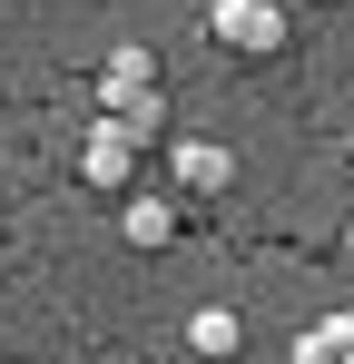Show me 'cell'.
<instances>
[{
  "label": "cell",
  "instance_id": "4",
  "mask_svg": "<svg viewBox=\"0 0 354 364\" xmlns=\"http://www.w3.org/2000/svg\"><path fill=\"white\" fill-rule=\"evenodd\" d=\"M168 148V197H227L236 187V148L217 138H158Z\"/></svg>",
  "mask_w": 354,
  "mask_h": 364
},
{
  "label": "cell",
  "instance_id": "5",
  "mask_svg": "<svg viewBox=\"0 0 354 364\" xmlns=\"http://www.w3.org/2000/svg\"><path fill=\"white\" fill-rule=\"evenodd\" d=\"M118 237L138 246V256H168V246L187 237V207H177L168 187H128V197H118Z\"/></svg>",
  "mask_w": 354,
  "mask_h": 364
},
{
  "label": "cell",
  "instance_id": "3",
  "mask_svg": "<svg viewBox=\"0 0 354 364\" xmlns=\"http://www.w3.org/2000/svg\"><path fill=\"white\" fill-rule=\"evenodd\" d=\"M138 158H148V138H138V128H118V119H99L89 138H79V178L109 187V197H128V187H138Z\"/></svg>",
  "mask_w": 354,
  "mask_h": 364
},
{
  "label": "cell",
  "instance_id": "2",
  "mask_svg": "<svg viewBox=\"0 0 354 364\" xmlns=\"http://www.w3.org/2000/svg\"><path fill=\"white\" fill-rule=\"evenodd\" d=\"M207 40L236 60H276L295 40V20H286V0H207Z\"/></svg>",
  "mask_w": 354,
  "mask_h": 364
},
{
  "label": "cell",
  "instance_id": "6",
  "mask_svg": "<svg viewBox=\"0 0 354 364\" xmlns=\"http://www.w3.org/2000/svg\"><path fill=\"white\" fill-rule=\"evenodd\" d=\"M286 364H354V305H335V315H315L305 335H295Z\"/></svg>",
  "mask_w": 354,
  "mask_h": 364
},
{
  "label": "cell",
  "instance_id": "7",
  "mask_svg": "<svg viewBox=\"0 0 354 364\" xmlns=\"http://www.w3.org/2000/svg\"><path fill=\"white\" fill-rule=\"evenodd\" d=\"M236 335H246V325H236V305H197V315H187V355H197V364H227Z\"/></svg>",
  "mask_w": 354,
  "mask_h": 364
},
{
  "label": "cell",
  "instance_id": "1",
  "mask_svg": "<svg viewBox=\"0 0 354 364\" xmlns=\"http://www.w3.org/2000/svg\"><path fill=\"white\" fill-rule=\"evenodd\" d=\"M99 119L138 128L148 148L168 138V79H158V60H148V50H109V60H99Z\"/></svg>",
  "mask_w": 354,
  "mask_h": 364
},
{
  "label": "cell",
  "instance_id": "8",
  "mask_svg": "<svg viewBox=\"0 0 354 364\" xmlns=\"http://www.w3.org/2000/svg\"><path fill=\"white\" fill-rule=\"evenodd\" d=\"M187 364H197V355H187Z\"/></svg>",
  "mask_w": 354,
  "mask_h": 364
}]
</instances>
